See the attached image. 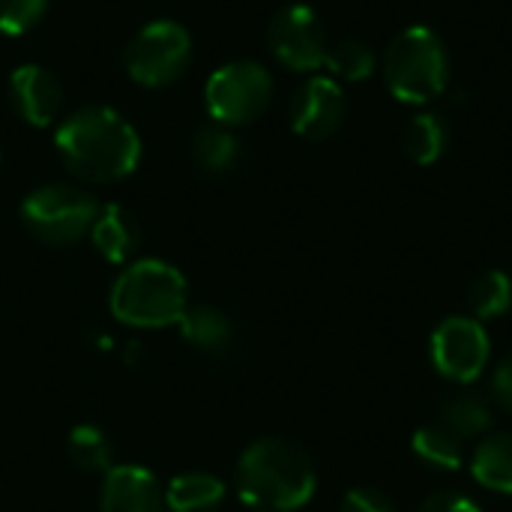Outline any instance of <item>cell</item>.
I'll return each instance as SVG.
<instances>
[{
    "label": "cell",
    "instance_id": "cell-13",
    "mask_svg": "<svg viewBox=\"0 0 512 512\" xmlns=\"http://www.w3.org/2000/svg\"><path fill=\"white\" fill-rule=\"evenodd\" d=\"M90 240L105 261L126 264L141 243V228H138V219L126 207L105 204L99 207V216L90 228Z\"/></svg>",
    "mask_w": 512,
    "mask_h": 512
},
{
    "label": "cell",
    "instance_id": "cell-17",
    "mask_svg": "<svg viewBox=\"0 0 512 512\" xmlns=\"http://www.w3.org/2000/svg\"><path fill=\"white\" fill-rule=\"evenodd\" d=\"M438 423H444L450 432H456L462 441H474L492 432L495 414L486 396L480 393H456L441 402Z\"/></svg>",
    "mask_w": 512,
    "mask_h": 512
},
{
    "label": "cell",
    "instance_id": "cell-26",
    "mask_svg": "<svg viewBox=\"0 0 512 512\" xmlns=\"http://www.w3.org/2000/svg\"><path fill=\"white\" fill-rule=\"evenodd\" d=\"M417 512H483L477 501H471L468 495L459 492H435L429 495Z\"/></svg>",
    "mask_w": 512,
    "mask_h": 512
},
{
    "label": "cell",
    "instance_id": "cell-4",
    "mask_svg": "<svg viewBox=\"0 0 512 512\" xmlns=\"http://www.w3.org/2000/svg\"><path fill=\"white\" fill-rule=\"evenodd\" d=\"M384 81L387 90L405 105L435 102L450 87V57L441 36L414 24L396 33L384 51Z\"/></svg>",
    "mask_w": 512,
    "mask_h": 512
},
{
    "label": "cell",
    "instance_id": "cell-18",
    "mask_svg": "<svg viewBox=\"0 0 512 512\" xmlns=\"http://www.w3.org/2000/svg\"><path fill=\"white\" fill-rule=\"evenodd\" d=\"M447 141H450L447 120L432 111L411 117L402 129V150L414 165H435L444 156Z\"/></svg>",
    "mask_w": 512,
    "mask_h": 512
},
{
    "label": "cell",
    "instance_id": "cell-5",
    "mask_svg": "<svg viewBox=\"0 0 512 512\" xmlns=\"http://www.w3.org/2000/svg\"><path fill=\"white\" fill-rule=\"evenodd\" d=\"M99 216V201L75 186L51 183L33 189L21 201V219L27 231L48 246H69L90 234Z\"/></svg>",
    "mask_w": 512,
    "mask_h": 512
},
{
    "label": "cell",
    "instance_id": "cell-1",
    "mask_svg": "<svg viewBox=\"0 0 512 512\" xmlns=\"http://www.w3.org/2000/svg\"><path fill=\"white\" fill-rule=\"evenodd\" d=\"M54 144L66 171L87 183H117L129 177L141 159L138 132L123 114L105 105L72 111L60 123Z\"/></svg>",
    "mask_w": 512,
    "mask_h": 512
},
{
    "label": "cell",
    "instance_id": "cell-27",
    "mask_svg": "<svg viewBox=\"0 0 512 512\" xmlns=\"http://www.w3.org/2000/svg\"><path fill=\"white\" fill-rule=\"evenodd\" d=\"M492 396L498 405L512 411V351L498 363V369L492 375Z\"/></svg>",
    "mask_w": 512,
    "mask_h": 512
},
{
    "label": "cell",
    "instance_id": "cell-8",
    "mask_svg": "<svg viewBox=\"0 0 512 512\" xmlns=\"http://www.w3.org/2000/svg\"><path fill=\"white\" fill-rule=\"evenodd\" d=\"M429 357L438 375L453 384H474L492 360V339L483 321L471 315L444 318L429 342Z\"/></svg>",
    "mask_w": 512,
    "mask_h": 512
},
{
    "label": "cell",
    "instance_id": "cell-19",
    "mask_svg": "<svg viewBox=\"0 0 512 512\" xmlns=\"http://www.w3.org/2000/svg\"><path fill=\"white\" fill-rule=\"evenodd\" d=\"M177 327L189 345H195L198 351H207V354L225 351L234 339V327H231L228 315L216 306H186Z\"/></svg>",
    "mask_w": 512,
    "mask_h": 512
},
{
    "label": "cell",
    "instance_id": "cell-24",
    "mask_svg": "<svg viewBox=\"0 0 512 512\" xmlns=\"http://www.w3.org/2000/svg\"><path fill=\"white\" fill-rule=\"evenodd\" d=\"M48 9V0H0V33L21 36L33 30Z\"/></svg>",
    "mask_w": 512,
    "mask_h": 512
},
{
    "label": "cell",
    "instance_id": "cell-21",
    "mask_svg": "<svg viewBox=\"0 0 512 512\" xmlns=\"http://www.w3.org/2000/svg\"><path fill=\"white\" fill-rule=\"evenodd\" d=\"M468 309L477 321L504 318L512 309V279L504 270H483L468 285Z\"/></svg>",
    "mask_w": 512,
    "mask_h": 512
},
{
    "label": "cell",
    "instance_id": "cell-11",
    "mask_svg": "<svg viewBox=\"0 0 512 512\" xmlns=\"http://www.w3.org/2000/svg\"><path fill=\"white\" fill-rule=\"evenodd\" d=\"M9 102L24 123L45 129L60 114L63 90H60V81L45 66L27 63V66H18L9 78Z\"/></svg>",
    "mask_w": 512,
    "mask_h": 512
},
{
    "label": "cell",
    "instance_id": "cell-10",
    "mask_svg": "<svg viewBox=\"0 0 512 512\" xmlns=\"http://www.w3.org/2000/svg\"><path fill=\"white\" fill-rule=\"evenodd\" d=\"M345 108H348V102H345L339 81L327 78V75H312L291 96L288 114H291V126L297 135H303L309 141H324L342 126Z\"/></svg>",
    "mask_w": 512,
    "mask_h": 512
},
{
    "label": "cell",
    "instance_id": "cell-7",
    "mask_svg": "<svg viewBox=\"0 0 512 512\" xmlns=\"http://www.w3.org/2000/svg\"><path fill=\"white\" fill-rule=\"evenodd\" d=\"M192 57V36L177 21H153L141 27L123 51L129 78L141 87H165L183 75Z\"/></svg>",
    "mask_w": 512,
    "mask_h": 512
},
{
    "label": "cell",
    "instance_id": "cell-14",
    "mask_svg": "<svg viewBox=\"0 0 512 512\" xmlns=\"http://www.w3.org/2000/svg\"><path fill=\"white\" fill-rule=\"evenodd\" d=\"M474 480L498 495H512V432H489L471 453Z\"/></svg>",
    "mask_w": 512,
    "mask_h": 512
},
{
    "label": "cell",
    "instance_id": "cell-15",
    "mask_svg": "<svg viewBox=\"0 0 512 512\" xmlns=\"http://www.w3.org/2000/svg\"><path fill=\"white\" fill-rule=\"evenodd\" d=\"M225 501V483L204 471L177 474L165 489L168 512H213Z\"/></svg>",
    "mask_w": 512,
    "mask_h": 512
},
{
    "label": "cell",
    "instance_id": "cell-6",
    "mask_svg": "<svg viewBox=\"0 0 512 512\" xmlns=\"http://www.w3.org/2000/svg\"><path fill=\"white\" fill-rule=\"evenodd\" d=\"M273 99V78L255 60H234L207 78L204 102L219 126H246L258 120Z\"/></svg>",
    "mask_w": 512,
    "mask_h": 512
},
{
    "label": "cell",
    "instance_id": "cell-23",
    "mask_svg": "<svg viewBox=\"0 0 512 512\" xmlns=\"http://www.w3.org/2000/svg\"><path fill=\"white\" fill-rule=\"evenodd\" d=\"M324 66L336 75V78H345V81H366L375 75L378 69V57L375 51L360 42V39H342L336 45L327 48V60Z\"/></svg>",
    "mask_w": 512,
    "mask_h": 512
},
{
    "label": "cell",
    "instance_id": "cell-12",
    "mask_svg": "<svg viewBox=\"0 0 512 512\" xmlns=\"http://www.w3.org/2000/svg\"><path fill=\"white\" fill-rule=\"evenodd\" d=\"M102 512H165V489L141 465H114L99 492Z\"/></svg>",
    "mask_w": 512,
    "mask_h": 512
},
{
    "label": "cell",
    "instance_id": "cell-3",
    "mask_svg": "<svg viewBox=\"0 0 512 512\" xmlns=\"http://www.w3.org/2000/svg\"><path fill=\"white\" fill-rule=\"evenodd\" d=\"M108 306H111V315L129 327L162 330V327L180 324L189 306L186 279L168 261H159V258L135 261L111 285Z\"/></svg>",
    "mask_w": 512,
    "mask_h": 512
},
{
    "label": "cell",
    "instance_id": "cell-22",
    "mask_svg": "<svg viewBox=\"0 0 512 512\" xmlns=\"http://www.w3.org/2000/svg\"><path fill=\"white\" fill-rule=\"evenodd\" d=\"M66 450H69V459L81 468V471H90V474H108L114 465V450H111V441L108 435L99 429V426H75L69 432V441H66Z\"/></svg>",
    "mask_w": 512,
    "mask_h": 512
},
{
    "label": "cell",
    "instance_id": "cell-9",
    "mask_svg": "<svg viewBox=\"0 0 512 512\" xmlns=\"http://www.w3.org/2000/svg\"><path fill=\"white\" fill-rule=\"evenodd\" d=\"M267 45L273 57L294 72H315L327 60V30L318 18V12L306 3L282 6L270 27H267Z\"/></svg>",
    "mask_w": 512,
    "mask_h": 512
},
{
    "label": "cell",
    "instance_id": "cell-2",
    "mask_svg": "<svg viewBox=\"0 0 512 512\" xmlns=\"http://www.w3.org/2000/svg\"><path fill=\"white\" fill-rule=\"evenodd\" d=\"M237 495L258 512L303 510L318 486L309 453L288 438H261L249 444L237 462Z\"/></svg>",
    "mask_w": 512,
    "mask_h": 512
},
{
    "label": "cell",
    "instance_id": "cell-16",
    "mask_svg": "<svg viewBox=\"0 0 512 512\" xmlns=\"http://www.w3.org/2000/svg\"><path fill=\"white\" fill-rule=\"evenodd\" d=\"M414 456L435 471H459L468 462V441L450 432L444 423H426L414 432Z\"/></svg>",
    "mask_w": 512,
    "mask_h": 512
},
{
    "label": "cell",
    "instance_id": "cell-20",
    "mask_svg": "<svg viewBox=\"0 0 512 512\" xmlns=\"http://www.w3.org/2000/svg\"><path fill=\"white\" fill-rule=\"evenodd\" d=\"M240 156H243V147H240L237 135L219 123L198 129V135L192 141V159L210 177H222V174L234 171Z\"/></svg>",
    "mask_w": 512,
    "mask_h": 512
},
{
    "label": "cell",
    "instance_id": "cell-25",
    "mask_svg": "<svg viewBox=\"0 0 512 512\" xmlns=\"http://www.w3.org/2000/svg\"><path fill=\"white\" fill-rule=\"evenodd\" d=\"M342 512H399L393 498L372 486H357L342 498Z\"/></svg>",
    "mask_w": 512,
    "mask_h": 512
}]
</instances>
